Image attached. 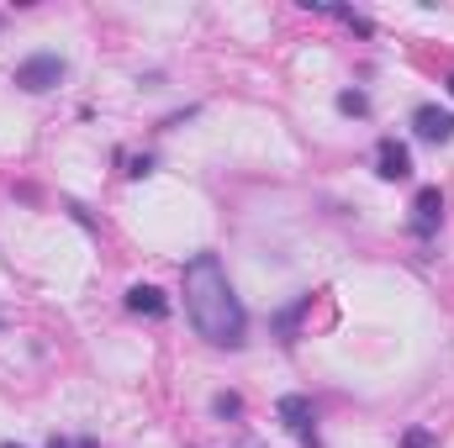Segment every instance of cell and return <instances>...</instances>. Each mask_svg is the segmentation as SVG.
I'll list each match as a JSON object with an SVG mask.
<instances>
[{
	"label": "cell",
	"instance_id": "8fae6325",
	"mask_svg": "<svg viewBox=\"0 0 454 448\" xmlns=\"http://www.w3.org/2000/svg\"><path fill=\"white\" fill-rule=\"evenodd\" d=\"M402 448H434V433H423V428H412V433L402 438Z\"/></svg>",
	"mask_w": 454,
	"mask_h": 448
},
{
	"label": "cell",
	"instance_id": "5bb4252c",
	"mask_svg": "<svg viewBox=\"0 0 454 448\" xmlns=\"http://www.w3.org/2000/svg\"><path fill=\"white\" fill-rule=\"evenodd\" d=\"M450 96H454V74H450Z\"/></svg>",
	"mask_w": 454,
	"mask_h": 448
},
{
	"label": "cell",
	"instance_id": "52a82bcc",
	"mask_svg": "<svg viewBox=\"0 0 454 448\" xmlns=\"http://www.w3.org/2000/svg\"><path fill=\"white\" fill-rule=\"evenodd\" d=\"M127 312H137V317H164L169 301H164L159 285H132V290H127Z\"/></svg>",
	"mask_w": 454,
	"mask_h": 448
},
{
	"label": "cell",
	"instance_id": "ba28073f",
	"mask_svg": "<svg viewBox=\"0 0 454 448\" xmlns=\"http://www.w3.org/2000/svg\"><path fill=\"white\" fill-rule=\"evenodd\" d=\"M301 5H307V11H328V16H339L343 27H354L359 37H370V32H375V27H370V16H359V11H348V5H323V0H301Z\"/></svg>",
	"mask_w": 454,
	"mask_h": 448
},
{
	"label": "cell",
	"instance_id": "4fadbf2b",
	"mask_svg": "<svg viewBox=\"0 0 454 448\" xmlns=\"http://www.w3.org/2000/svg\"><path fill=\"white\" fill-rule=\"evenodd\" d=\"M0 448H21V444H0Z\"/></svg>",
	"mask_w": 454,
	"mask_h": 448
},
{
	"label": "cell",
	"instance_id": "30bf717a",
	"mask_svg": "<svg viewBox=\"0 0 454 448\" xmlns=\"http://www.w3.org/2000/svg\"><path fill=\"white\" fill-rule=\"evenodd\" d=\"M212 412H217V417H243V396H232V390H223V396L212 401Z\"/></svg>",
	"mask_w": 454,
	"mask_h": 448
},
{
	"label": "cell",
	"instance_id": "277c9868",
	"mask_svg": "<svg viewBox=\"0 0 454 448\" xmlns=\"http://www.w3.org/2000/svg\"><path fill=\"white\" fill-rule=\"evenodd\" d=\"M444 222V196H439V185H428V190H418V201H412V232L418 237H434Z\"/></svg>",
	"mask_w": 454,
	"mask_h": 448
},
{
	"label": "cell",
	"instance_id": "7c38bea8",
	"mask_svg": "<svg viewBox=\"0 0 454 448\" xmlns=\"http://www.w3.org/2000/svg\"><path fill=\"white\" fill-rule=\"evenodd\" d=\"M48 448H96V438H53Z\"/></svg>",
	"mask_w": 454,
	"mask_h": 448
},
{
	"label": "cell",
	"instance_id": "7a4b0ae2",
	"mask_svg": "<svg viewBox=\"0 0 454 448\" xmlns=\"http://www.w3.org/2000/svg\"><path fill=\"white\" fill-rule=\"evenodd\" d=\"M64 74H69V64H64L59 53H32V58H21V64H16V85H21L27 96H43V90H53Z\"/></svg>",
	"mask_w": 454,
	"mask_h": 448
},
{
	"label": "cell",
	"instance_id": "6da1fadb",
	"mask_svg": "<svg viewBox=\"0 0 454 448\" xmlns=\"http://www.w3.org/2000/svg\"><path fill=\"white\" fill-rule=\"evenodd\" d=\"M185 317L212 348H243L248 317H243V301L232 296V280L217 253H196L185 264Z\"/></svg>",
	"mask_w": 454,
	"mask_h": 448
},
{
	"label": "cell",
	"instance_id": "8992f818",
	"mask_svg": "<svg viewBox=\"0 0 454 448\" xmlns=\"http://www.w3.org/2000/svg\"><path fill=\"white\" fill-rule=\"evenodd\" d=\"M412 127H418V137H423V143H454V112H439V106H418Z\"/></svg>",
	"mask_w": 454,
	"mask_h": 448
},
{
	"label": "cell",
	"instance_id": "5b68a950",
	"mask_svg": "<svg viewBox=\"0 0 454 448\" xmlns=\"http://www.w3.org/2000/svg\"><path fill=\"white\" fill-rule=\"evenodd\" d=\"M375 174H380V180H407V174H412V153H407V143L380 137V148H375Z\"/></svg>",
	"mask_w": 454,
	"mask_h": 448
},
{
	"label": "cell",
	"instance_id": "3957f363",
	"mask_svg": "<svg viewBox=\"0 0 454 448\" xmlns=\"http://www.w3.org/2000/svg\"><path fill=\"white\" fill-rule=\"evenodd\" d=\"M275 417L286 422V433H291L301 448H323V438H317V412H312V401H307V396H280Z\"/></svg>",
	"mask_w": 454,
	"mask_h": 448
},
{
	"label": "cell",
	"instance_id": "9c48e42d",
	"mask_svg": "<svg viewBox=\"0 0 454 448\" xmlns=\"http://www.w3.org/2000/svg\"><path fill=\"white\" fill-rule=\"evenodd\" d=\"M339 112L343 116H364V112H370V96H364V90H343V96H339Z\"/></svg>",
	"mask_w": 454,
	"mask_h": 448
}]
</instances>
